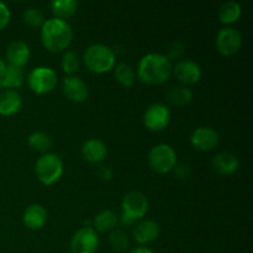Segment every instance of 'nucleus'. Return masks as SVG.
I'll return each instance as SVG.
<instances>
[{
	"mask_svg": "<svg viewBox=\"0 0 253 253\" xmlns=\"http://www.w3.org/2000/svg\"><path fill=\"white\" fill-rule=\"evenodd\" d=\"M172 69V62L166 54L147 53L138 62L137 77L148 85H158L169 79Z\"/></svg>",
	"mask_w": 253,
	"mask_h": 253,
	"instance_id": "1",
	"label": "nucleus"
},
{
	"mask_svg": "<svg viewBox=\"0 0 253 253\" xmlns=\"http://www.w3.org/2000/svg\"><path fill=\"white\" fill-rule=\"evenodd\" d=\"M42 46L49 52H62L71 46L73 41V29L66 20L51 17L44 20L41 26Z\"/></svg>",
	"mask_w": 253,
	"mask_h": 253,
	"instance_id": "2",
	"label": "nucleus"
},
{
	"mask_svg": "<svg viewBox=\"0 0 253 253\" xmlns=\"http://www.w3.org/2000/svg\"><path fill=\"white\" fill-rule=\"evenodd\" d=\"M86 68L95 74L108 73L115 67L116 54L111 47L103 43H94L86 47L83 54Z\"/></svg>",
	"mask_w": 253,
	"mask_h": 253,
	"instance_id": "3",
	"label": "nucleus"
},
{
	"mask_svg": "<svg viewBox=\"0 0 253 253\" xmlns=\"http://www.w3.org/2000/svg\"><path fill=\"white\" fill-rule=\"evenodd\" d=\"M148 200L143 193L130 192L123 198L121 202L120 222L124 226H130L136 220L145 217L148 211Z\"/></svg>",
	"mask_w": 253,
	"mask_h": 253,
	"instance_id": "4",
	"label": "nucleus"
},
{
	"mask_svg": "<svg viewBox=\"0 0 253 253\" xmlns=\"http://www.w3.org/2000/svg\"><path fill=\"white\" fill-rule=\"evenodd\" d=\"M64 172L63 161L56 153H43L35 165V173L43 185H52L61 179Z\"/></svg>",
	"mask_w": 253,
	"mask_h": 253,
	"instance_id": "5",
	"label": "nucleus"
},
{
	"mask_svg": "<svg viewBox=\"0 0 253 253\" xmlns=\"http://www.w3.org/2000/svg\"><path fill=\"white\" fill-rule=\"evenodd\" d=\"M148 165L160 174L172 172L177 166V153L174 148L166 143L156 145L148 153Z\"/></svg>",
	"mask_w": 253,
	"mask_h": 253,
	"instance_id": "6",
	"label": "nucleus"
},
{
	"mask_svg": "<svg viewBox=\"0 0 253 253\" xmlns=\"http://www.w3.org/2000/svg\"><path fill=\"white\" fill-rule=\"evenodd\" d=\"M27 84L35 94L43 95V94L51 93L56 88L57 74L49 67L39 66L29 73Z\"/></svg>",
	"mask_w": 253,
	"mask_h": 253,
	"instance_id": "7",
	"label": "nucleus"
},
{
	"mask_svg": "<svg viewBox=\"0 0 253 253\" xmlns=\"http://www.w3.org/2000/svg\"><path fill=\"white\" fill-rule=\"evenodd\" d=\"M99 235L91 226H84L79 229L72 236L71 252L72 253H95L98 250Z\"/></svg>",
	"mask_w": 253,
	"mask_h": 253,
	"instance_id": "8",
	"label": "nucleus"
},
{
	"mask_svg": "<svg viewBox=\"0 0 253 253\" xmlns=\"http://www.w3.org/2000/svg\"><path fill=\"white\" fill-rule=\"evenodd\" d=\"M216 49L222 56H234L242 46V35L235 27H224L220 30L215 40Z\"/></svg>",
	"mask_w": 253,
	"mask_h": 253,
	"instance_id": "9",
	"label": "nucleus"
},
{
	"mask_svg": "<svg viewBox=\"0 0 253 253\" xmlns=\"http://www.w3.org/2000/svg\"><path fill=\"white\" fill-rule=\"evenodd\" d=\"M170 121V110L161 103L151 104L143 114V124L153 132L165 130Z\"/></svg>",
	"mask_w": 253,
	"mask_h": 253,
	"instance_id": "10",
	"label": "nucleus"
},
{
	"mask_svg": "<svg viewBox=\"0 0 253 253\" xmlns=\"http://www.w3.org/2000/svg\"><path fill=\"white\" fill-rule=\"evenodd\" d=\"M172 74L183 85H192L198 83L202 78V68L197 62L192 59H180L173 67Z\"/></svg>",
	"mask_w": 253,
	"mask_h": 253,
	"instance_id": "11",
	"label": "nucleus"
},
{
	"mask_svg": "<svg viewBox=\"0 0 253 253\" xmlns=\"http://www.w3.org/2000/svg\"><path fill=\"white\" fill-rule=\"evenodd\" d=\"M219 133L210 126H200L193 131L190 136V143L193 147L202 152L212 151L219 145Z\"/></svg>",
	"mask_w": 253,
	"mask_h": 253,
	"instance_id": "12",
	"label": "nucleus"
},
{
	"mask_svg": "<svg viewBox=\"0 0 253 253\" xmlns=\"http://www.w3.org/2000/svg\"><path fill=\"white\" fill-rule=\"evenodd\" d=\"M62 90L66 98L73 103H83L89 95L88 85L77 76L66 77L62 82Z\"/></svg>",
	"mask_w": 253,
	"mask_h": 253,
	"instance_id": "13",
	"label": "nucleus"
},
{
	"mask_svg": "<svg viewBox=\"0 0 253 253\" xmlns=\"http://www.w3.org/2000/svg\"><path fill=\"white\" fill-rule=\"evenodd\" d=\"M30 56H31V52H30L29 44L21 40L12 41L6 48V59L9 62V66L22 68L27 64Z\"/></svg>",
	"mask_w": 253,
	"mask_h": 253,
	"instance_id": "14",
	"label": "nucleus"
},
{
	"mask_svg": "<svg viewBox=\"0 0 253 253\" xmlns=\"http://www.w3.org/2000/svg\"><path fill=\"white\" fill-rule=\"evenodd\" d=\"M47 217L48 214L43 205L35 203L25 209L22 215V224L30 230H40L46 225Z\"/></svg>",
	"mask_w": 253,
	"mask_h": 253,
	"instance_id": "15",
	"label": "nucleus"
},
{
	"mask_svg": "<svg viewBox=\"0 0 253 253\" xmlns=\"http://www.w3.org/2000/svg\"><path fill=\"white\" fill-rule=\"evenodd\" d=\"M160 236V225L153 220H141L133 230V239L138 245L151 244Z\"/></svg>",
	"mask_w": 253,
	"mask_h": 253,
	"instance_id": "16",
	"label": "nucleus"
},
{
	"mask_svg": "<svg viewBox=\"0 0 253 253\" xmlns=\"http://www.w3.org/2000/svg\"><path fill=\"white\" fill-rule=\"evenodd\" d=\"M82 156L90 163H100L108 156V147L100 138H89L82 146Z\"/></svg>",
	"mask_w": 253,
	"mask_h": 253,
	"instance_id": "17",
	"label": "nucleus"
},
{
	"mask_svg": "<svg viewBox=\"0 0 253 253\" xmlns=\"http://www.w3.org/2000/svg\"><path fill=\"white\" fill-rule=\"evenodd\" d=\"M22 96L16 90H4L0 93V115L12 116L20 111Z\"/></svg>",
	"mask_w": 253,
	"mask_h": 253,
	"instance_id": "18",
	"label": "nucleus"
},
{
	"mask_svg": "<svg viewBox=\"0 0 253 253\" xmlns=\"http://www.w3.org/2000/svg\"><path fill=\"white\" fill-rule=\"evenodd\" d=\"M212 167L219 174L231 175L237 172L240 167L239 158L230 152L217 153L212 160Z\"/></svg>",
	"mask_w": 253,
	"mask_h": 253,
	"instance_id": "19",
	"label": "nucleus"
},
{
	"mask_svg": "<svg viewBox=\"0 0 253 253\" xmlns=\"http://www.w3.org/2000/svg\"><path fill=\"white\" fill-rule=\"evenodd\" d=\"M119 224V217L113 210H103L99 212L93 220V229L96 232H108L113 231Z\"/></svg>",
	"mask_w": 253,
	"mask_h": 253,
	"instance_id": "20",
	"label": "nucleus"
},
{
	"mask_svg": "<svg viewBox=\"0 0 253 253\" xmlns=\"http://www.w3.org/2000/svg\"><path fill=\"white\" fill-rule=\"evenodd\" d=\"M0 79H1L2 88L6 89V90H15V89H19L22 86L25 82V74L22 68H17V67L7 64L6 71Z\"/></svg>",
	"mask_w": 253,
	"mask_h": 253,
	"instance_id": "21",
	"label": "nucleus"
},
{
	"mask_svg": "<svg viewBox=\"0 0 253 253\" xmlns=\"http://www.w3.org/2000/svg\"><path fill=\"white\" fill-rule=\"evenodd\" d=\"M51 9L57 19L66 20L74 16L78 10V2L76 0H54L51 2Z\"/></svg>",
	"mask_w": 253,
	"mask_h": 253,
	"instance_id": "22",
	"label": "nucleus"
},
{
	"mask_svg": "<svg viewBox=\"0 0 253 253\" xmlns=\"http://www.w3.org/2000/svg\"><path fill=\"white\" fill-rule=\"evenodd\" d=\"M242 16V6L237 1H226L220 6L219 19L222 24L231 25Z\"/></svg>",
	"mask_w": 253,
	"mask_h": 253,
	"instance_id": "23",
	"label": "nucleus"
},
{
	"mask_svg": "<svg viewBox=\"0 0 253 253\" xmlns=\"http://www.w3.org/2000/svg\"><path fill=\"white\" fill-rule=\"evenodd\" d=\"M167 99L172 105L184 106L193 100V91L188 86H174L167 93Z\"/></svg>",
	"mask_w": 253,
	"mask_h": 253,
	"instance_id": "24",
	"label": "nucleus"
},
{
	"mask_svg": "<svg viewBox=\"0 0 253 253\" xmlns=\"http://www.w3.org/2000/svg\"><path fill=\"white\" fill-rule=\"evenodd\" d=\"M27 145L31 150L36 151V152L41 153H47V151L51 148L52 141L47 133L41 132V131H37V132L31 133V135L27 137Z\"/></svg>",
	"mask_w": 253,
	"mask_h": 253,
	"instance_id": "25",
	"label": "nucleus"
},
{
	"mask_svg": "<svg viewBox=\"0 0 253 253\" xmlns=\"http://www.w3.org/2000/svg\"><path fill=\"white\" fill-rule=\"evenodd\" d=\"M115 79L120 85L130 88L135 83L136 74L132 67L127 63H120L115 67Z\"/></svg>",
	"mask_w": 253,
	"mask_h": 253,
	"instance_id": "26",
	"label": "nucleus"
},
{
	"mask_svg": "<svg viewBox=\"0 0 253 253\" xmlns=\"http://www.w3.org/2000/svg\"><path fill=\"white\" fill-rule=\"evenodd\" d=\"M61 66L64 73L68 74V76H74V74L79 71L81 59H79L78 54H77L76 52L67 51L64 52L63 57H62Z\"/></svg>",
	"mask_w": 253,
	"mask_h": 253,
	"instance_id": "27",
	"label": "nucleus"
},
{
	"mask_svg": "<svg viewBox=\"0 0 253 253\" xmlns=\"http://www.w3.org/2000/svg\"><path fill=\"white\" fill-rule=\"evenodd\" d=\"M109 242H110L111 247L116 251H125L130 246V241H128V236L125 231L120 229H114L109 235Z\"/></svg>",
	"mask_w": 253,
	"mask_h": 253,
	"instance_id": "28",
	"label": "nucleus"
},
{
	"mask_svg": "<svg viewBox=\"0 0 253 253\" xmlns=\"http://www.w3.org/2000/svg\"><path fill=\"white\" fill-rule=\"evenodd\" d=\"M22 20H24V22L27 26L34 27V29L41 27L44 22V17L41 10L34 6L27 7V9L25 10L24 14H22Z\"/></svg>",
	"mask_w": 253,
	"mask_h": 253,
	"instance_id": "29",
	"label": "nucleus"
},
{
	"mask_svg": "<svg viewBox=\"0 0 253 253\" xmlns=\"http://www.w3.org/2000/svg\"><path fill=\"white\" fill-rule=\"evenodd\" d=\"M10 20H11V12L9 7L6 4L0 1V31H2L9 25Z\"/></svg>",
	"mask_w": 253,
	"mask_h": 253,
	"instance_id": "30",
	"label": "nucleus"
},
{
	"mask_svg": "<svg viewBox=\"0 0 253 253\" xmlns=\"http://www.w3.org/2000/svg\"><path fill=\"white\" fill-rule=\"evenodd\" d=\"M174 174L177 175V178L179 179H187L190 175V168L188 165H179L174 167Z\"/></svg>",
	"mask_w": 253,
	"mask_h": 253,
	"instance_id": "31",
	"label": "nucleus"
},
{
	"mask_svg": "<svg viewBox=\"0 0 253 253\" xmlns=\"http://www.w3.org/2000/svg\"><path fill=\"white\" fill-rule=\"evenodd\" d=\"M98 175L101 180H110L113 178V170H111L110 167H105L104 166V167H100Z\"/></svg>",
	"mask_w": 253,
	"mask_h": 253,
	"instance_id": "32",
	"label": "nucleus"
},
{
	"mask_svg": "<svg viewBox=\"0 0 253 253\" xmlns=\"http://www.w3.org/2000/svg\"><path fill=\"white\" fill-rule=\"evenodd\" d=\"M130 253H155L151 249L145 246H141V247H136V249L131 250Z\"/></svg>",
	"mask_w": 253,
	"mask_h": 253,
	"instance_id": "33",
	"label": "nucleus"
},
{
	"mask_svg": "<svg viewBox=\"0 0 253 253\" xmlns=\"http://www.w3.org/2000/svg\"><path fill=\"white\" fill-rule=\"evenodd\" d=\"M7 68V64L6 62H5V59H2L1 57H0V78H1L2 76H4L5 71H6Z\"/></svg>",
	"mask_w": 253,
	"mask_h": 253,
	"instance_id": "34",
	"label": "nucleus"
},
{
	"mask_svg": "<svg viewBox=\"0 0 253 253\" xmlns=\"http://www.w3.org/2000/svg\"><path fill=\"white\" fill-rule=\"evenodd\" d=\"M1 89H4V88H2V83H1V79H0V90H1Z\"/></svg>",
	"mask_w": 253,
	"mask_h": 253,
	"instance_id": "35",
	"label": "nucleus"
}]
</instances>
